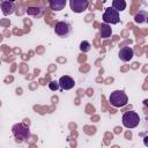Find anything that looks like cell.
<instances>
[{
	"label": "cell",
	"instance_id": "obj_5",
	"mask_svg": "<svg viewBox=\"0 0 148 148\" xmlns=\"http://www.w3.org/2000/svg\"><path fill=\"white\" fill-rule=\"evenodd\" d=\"M54 32L56 35H58L59 37H68L72 32V25L66 22V21H59L56 23L54 27Z\"/></svg>",
	"mask_w": 148,
	"mask_h": 148
},
{
	"label": "cell",
	"instance_id": "obj_1",
	"mask_svg": "<svg viewBox=\"0 0 148 148\" xmlns=\"http://www.w3.org/2000/svg\"><path fill=\"white\" fill-rule=\"evenodd\" d=\"M109 102L114 108H123L127 104L128 97L123 90H114L111 92V95L109 97Z\"/></svg>",
	"mask_w": 148,
	"mask_h": 148
},
{
	"label": "cell",
	"instance_id": "obj_3",
	"mask_svg": "<svg viewBox=\"0 0 148 148\" xmlns=\"http://www.w3.org/2000/svg\"><path fill=\"white\" fill-rule=\"evenodd\" d=\"M12 132L17 142H24L30 135L29 128L27 126H24L23 124H15L12 127Z\"/></svg>",
	"mask_w": 148,
	"mask_h": 148
},
{
	"label": "cell",
	"instance_id": "obj_9",
	"mask_svg": "<svg viewBox=\"0 0 148 148\" xmlns=\"http://www.w3.org/2000/svg\"><path fill=\"white\" fill-rule=\"evenodd\" d=\"M0 8H1V12L5 16H8L10 14H13L15 12V3L13 1H1L0 2Z\"/></svg>",
	"mask_w": 148,
	"mask_h": 148
},
{
	"label": "cell",
	"instance_id": "obj_7",
	"mask_svg": "<svg viewBox=\"0 0 148 148\" xmlns=\"http://www.w3.org/2000/svg\"><path fill=\"white\" fill-rule=\"evenodd\" d=\"M120 60L127 62L130 60H132L133 56H134V50L131 47V46H123L120 50H119V53H118Z\"/></svg>",
	"mask_w": 148,
	"mask_h": 148
},
{
	"label": "cell",
	"instance_id": "obj_14",
	"mask_svg": "<svg viewBox=\"0 0 148 148\" xmlns=\"http://www.w3.org/2000/svg\"><path fill=\"white\" fill-rule=\"evenodd\" d=\"M116 12H123L126 8V1L125 0H113L112 1V7Z\"/></svg>",
	"mask_w": 148,
	"mask_h": 148
},
{
	"label": "cell",
	"instance_id": "obj_10",
	"mask_svg": "<svg viewBox=\"0 0 148 148\" xmlns=\"http://www.w3.org/2000/svg\"><path fill=\"white\" fill-rule=\"evenodd\" d=\"M50 5V8L54 12H60L61 9L65 8L66 6V0H51L49 2Z\"/></svg>",
	"mask_w": 148,
	"mask_h": 148
},
{
	"label": "cell",
	"instance_id": "obj_13",
	"mask_svg": "<svg viewBox=\"0 0 148 148\" xmlns=\"http://www.w3.org/2000/svg\"><path fill=\"white\" fill-rule=\"evenodd\" d=\"M148 18V13L146 10H140L135 16H134V22L138 24H142L145 22H147Z\"/></svg>",
	"mask_w": 148,
	"mask_h": 148
},
{
	"label": "cell",
	"instance_id": "obj_11",
	"mask_svg": "<svg viewBox=\"0 0 148 148\" xmlns=\"http://www.w3.org/2000/svg\"><path fill=\"white\" fill-rule=\"evenodd\" d=\"M43 13H44V9L42 7H28L27 9V14L29 16H32V17H42L43 16Z\"/></svg>",
	"mask_w": 148,
	"mask_h": 148
},
{
	"label": "cell",
	"instance_id": "obj_16",
	"mask_svg": "<svg viewBox=\"0 0 148 148\" xmlns=\"http://www.w3.org/2000/svg\"><path fill=\"white\" fill-rule=\"evenodd\" d=\"M49 88H50V90H52V91H56V90H58L60 87H59V83H58V81H51V82L49 83Z\"/></svg>",
	"mask_w": 148,
	"mask_h": 148
},
{
	"label": "cell",
	"instance_id": "obj_12",
	"mask_svg": "<svg viewBox=\"0 0 148 148\" xmlns=\"http://www.w3.org/2000/svg\"><path fill=\"white\" fill-rule=\"evenodd\" d=\"M99 32H101V37L102 38H109L112 35V28L109 24L102 23L99 27Z\"/></svg>",
	"mask_w": 148,
	"mask_h": 148
},
{
	"label": "cell",
	"instance_id": "obj_6",
	"mask_svg": "<svg viewBox=\"0 0 148 148\" xmlns=\"http://www.w3.org/2000/svg\"><path fill=\"white\" fill-rule=\"evenodd\" d=\"M69 6H71L72 12H74V13H83L88 8L89 2H88V0H71L69 1Z\"/></svg>",
	"mask_w": 148,
	"mask_h": 148
},
{
	"label": "cell",
	"instance_id": "obj_4",
	"mask_svg": "<svg viewBox=\"0 0 148 148\" xmlns=\"http://www.w3.org/2000/svg\"><path fill=\"white\" fill-rule=\"evenodd\" d=\"M103 21L105 24H117L119 23L120 21V17H119V13L116 12L113 8L111 7H108L104 13H103Z\"/></svg>",
	"mask_w": 148,
	"mask_h": 148
},
{
	"label": "cell",
	"instance_id": "obj_2",
	"mask_svg": "<svg viewBox=\"0 0 148 148\" xmlns=\"http://www.w3.org/2000/svg\"><path fill=\"white\" fill-rule=\"evenodd\" d=\"M121 121L126 128H134L140 123V116L135 111H126L123 114Z\"/></svg>",
	"mask_w": 148,
	"mask_h": 148
},
{
	"label": "cell",
	"instance_id": "obj_8",
	"mask_svg": "<svg viewBox=\"0 0 148 148\" xmlns=\"http://www.w3.org/2000/svg\"><path fill=\"white\" fill-rule=\"evenodd\" d=\"M58 83H59L60 89H62V90H69V89H72V88L75 86L74 80H73L71 76H68V75L61 76V77L59 79Z\"/></svg>",
	"mask_w": 148,
	"mask_h": 148
},
{
	"label": "cell",
	"instance_id": "obj_15",
	"mask_svg": "<svg viewBox=\"0 0 148 148\" xmlns=\"http://www.w3.org/2000/svg\"><path fill=\"white\" fill-rule=\"evenodd\" d=\"M91 50V44L88 42V40H82L80 43V51L83 52V53H87Z\"/></svg>",
	"mask_w": 148,
	"mask_h": 148
}]
</instances>
